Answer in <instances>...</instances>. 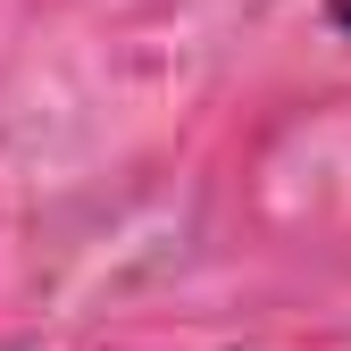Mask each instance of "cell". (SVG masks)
Returning <instances> with one entry per match:
<instances>
[{"instance_id": "cell-1", "label": "cell", "mask_w": 351, "mask_h": 351, "mask_svg": "<svg viewBox=\"0 0 351 351\" xmlns=\"http://www.w3.org/2000/svg\"><path fill=\"white\" fill-rule=\"evenodd\" d=\"M335 25H343V34H351V0H335Z\"/></svg>"}]
</instances>
